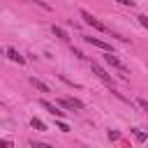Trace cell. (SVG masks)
Returning <instances> with one entry per match:
<instances>
[{"label": "cell", "instance_id": "cell-13", "mask_svg": "<svg viewBox=\"0 0 148 148\" xmlns=\"http://www.w3.org/2000/svg\"><path fill=\"white\" fill-rule=\"evenodd\" d=\"M58 130H60V132H69V125L62 123V120H58Z\"/></svg>", "mask_w": 148, "mask_h": 148}, {"label": "cell", "instance_id": "cell-2", "mask_svg": "<svg viewBox=\"0 0 148 148\" xmlns=\"http://www.w3.org/2000/svg\"><path fill=\"white\" fill-rule=\"evenodd\" d=\"M90 67H92V74H97L106 86H113V76H111V74H106V69H102V65H99V62H95V60H92V62H90Z\"/></svg>", "mask_w": 148, "mask_h": 148}, {"label": "cell", "instance_id": "cell-19", "mask_svg": "<svg viewBox=\"0 0 148 148\" xmlns=\"http://www.w3.org/2000/svg\"><path fill=\"white\" fill-rule=\"evenodd\" d=\"M0 53H2V51H0Z\"/></svg>", "mask_w": 148, "mask_h": 148}, {"label": "cell", "instance_id": "cell-7", "mask_svg": "<svg viewBox=\"0 0 148 148\" xmlns=\"http://www.w3.org/2000/svg\"><path fill=\"white\" fill-rule=\"evenodd\" d=\"M7 58H9V60H14V62H18V65H23V62H25V58H23L16 49H12V46L7 49Z\"/></svg>", "mask_w": 148, "mask_h": 148}, {"label": "cell", "instance_id": "cell-15", "mask_svg": "<svg viewBox=\"0 0 148 148\" xmlns=\"http://www.w3.org/2000/svg\"><path fill=\"white\" fill-rule=\"evenodd\" d=\"M32 148H51L49 143H42V141H32Z\"/></svg>", "mask_w": 148, "mask_h": 148}, {"label": "cell", "instance_id": "cell-12", "mask_svg": "<svg viewBox=\"0 0 148 148\" xmlns=\"http://www.w3.org/2000/svg\"><path fill=\"white\" fill-rule=\"evenodd\" d=\"M136 104H139V106H141L143 111H148V99H143V97H139V99H136Z\"/></svg>", "mask_w": 148, "mask_h": 148}, {"label": "cell", "instance_id": "cell-8", "mask_svg": "<svg viewBox=\"0 0 148 148\" xmlns=\"http://www.w3.org/2000/svg\"><path fill=\"white\" fill-rule=\"evenodd\" d=\"M30 83H32V86H35L37 90H42V92H49V86H46L44 81H39L37 76H32V79H30Z\"/></svg>", "mask_w": 148, "mask_h": 148}, {"label": "cell", "instance_id": "cell-5", "mask_svg": "<svg viewBox=\"0 0 148 148\" xmlns=\"http://www.w3.org/2000/svg\"><path fill=\"white\" fill-rule=\"evenodd\" d=\"M37 104H39V106H42V109H46V111H49V113H51V116H56V118H58V120H60V118H62V116H65V111H60V109H58V104H51V102H49V99H39V102H37Z\"/></svg>", "mask_w": 148, "mask_h": 148}, {"label": "cell", "instance_id": "cell-1", "mask_svg": "<svg viewBox=\"0 0 148 148\" xmlns=\"http://www.w3.org/2000/svg\"><path fill=\"white\" fill-rule=\"evenodd\" d=\"M79 14H81V18H83V21H86L88 25H92L95 30H99V32H109V28H106V25H104V23H102L99 18H95V16H92V14L88 12V9H81Z\"/></svg>", "mask_w": 148, "mask_h": 148}, {"label": "cell", "instance_id": "cell-6", "mask_svg": "<svg viewBox=\"0 0 148 148\" xmlns=\"http://www.w3.org/2000/svg\"><path fill=\"white\" fill-rule=\"evenodd\" d=\"M104 62H106V65H111V67H116L118 72H123V76L127 74V67H125V65H123V62H120L113 53H104Z\"/></svg>", "mask_w": 148, "mask_h": 148}, {"label": "cell", "instance_id": "cell-3", "mask_svg": "<svg viewBox=\"0 0 148 148\" xmlns=\"http://www.w3.org/2000/svg\"><path fill=\"white\" fill-rule=\"evenodd\" d=\"M58 104L65 106V109H69V111H74V109H83V102L76 99V97H58Z\"/></svg>", "mask_w": 148, "mask_h": 148}, {"label": "cell", "instance_id": "cell-4", "mask_svg": "<svg viewBox=\"0 0 148 148\" xmlns=\"http://www.w3.org/2000/svg\"><path fill=\"white\" fill-rule=\"evenodd\" d=\"M83 42H86V44H92V46H97V49H102L104 53H113L111 44L104 42V39H97V37H83Z\"/></svg>", "mask_w": 148, "mask_h": 148}, {"label": "cell", "instance_id": "cell-17", "mask_svg": "<svg viewBox=\"0 0 148 148\" xmlns=\"http://www.w3.org/2000/svg\"><path fill=\"white\" fill-rule=\"evenodd\" d=\"M139 23H141L143 28H148V16H139Z\"/></svg>", "mask_w": 148, "mask_h": 148}, {"label": "cell", "instance_id": "cell-14", "mask_svg": "<svg viewBox=\"0 0 148 148\" xmlns=\"http://www.w3.org/2000/svg\"><path fill=\"white\" fill-rule=\"evenodd\" d=\"M0 148H14L9 139H0Z\"/></svg>", "mask_w": 148, "mask_h": 148}, {"label": "cell", "instance_id": "cell-10", "mask_svg": "<svg viewBox=\"0 0 148 148\" xmlns=\"http://www.w3.org/2000/svg\"><path fill=\"white\" fill-rule=\"evenodd\" d=\"M132 134H134V139H136L139 143H143V141L148 139V134H146V132H141L139 127H132Z\"/></svg>", "mask_w": 148, "mask_h": 148}, {"label": "cell", "instance_id": "cell-11", "mask_svg": "<svg viewBox=\"0 0 148 148\" xmlns=\"http://www.w3.org/2000/svg\"><path fill=\"white\" fill-rule=\"evenodd\" d=\"M30 125H32V127H35L37 132H46V125H44V123H42L39 118H30Z\"/></svg>", "mask_w": 148, "mask_h": 148}, {"label": "cell", "instance_id": "cell-9", "mask_svg": "<svg viewBox=\"0 0 148 148\" xmlns=\"http://www.w3.org/2000/svg\"><path fill=\"white\" fill-rule=\"evenodd\" d=\"M51 30H53V35H56V37H60L62 42H67V39H69V37H67V32H65L60 25H56V23H53V28H51Z\"/></svg>", "mask_w": 148, "mask_h": 148}, {"label": "cell", "instance_id": "cell-18", "mask_svg": "<svg viewBox=\"0 0 148 148\" xmlns=\"http://www.w3.org/2000/svg\"><path fill=\"white\" fill-rule=\"evenodd\" d=\"M109 139H111V141H116V139H120V134H118V132H109Z\"/></svg>", "mask_w": 148, "mask_h": 148}, {"label": "cell", "instance_id": "cell-16", "mask_svg": "<svg viewBox=\"0 0 148 148\" xmlns=\"http://www.w3.org/2000/svg\"><path fill=\"white\" fill-rule=\"evenodd\" d=\"M120 5H125V7H134V0H118Z\"/></svg>", "mask_w": 148, "mask_h": 148}]
</instances>
